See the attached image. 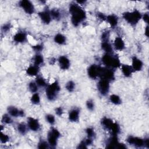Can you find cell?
<instances>
[{
    "instance_id": "f6af8a7d",
    "label": "cell",
    "mask_w": 149,
    "mask_h": 149,
    "mask_svg": "<svg viewBox=\"0 0 149 149\" xmlns=\"http://www.w3.org/2000/svg\"><path fill=\"white\" fill-rule=\"evenodd\" d=\"M141 19H143V20L146 24H148V19H149L148 13H144L143 15H142Z\"/></svg>"
},
{
    "instance_id": "7dc6e473",
    "label": "cell",
    "mask_w": 149,
    "mask_h": 149,
    "mask_svg": "<svg viewBox=\"0 0 149 149\" xmlns=\"http://www.w3.org/2000/svg\"><path fill=\"white\" fill-rule=\"evenodd\" d=\"M77 148H87V146H86L84 141H82L80 142V143L79 144V146Z\"/></svg>"
},
{
    "instance_id": "7a4b0ae2",
    "label": "cell",
    "mask_w": 149,
    "mask_h": 149,
    "mask_svg": "<svg viewBox=\"0 0 149 149\" xmlns=\"http://www.w3.org/2000/svg\"><path fill=\"white\" fill-rule=\"evenodd\" d=\"M102 63L105 67L116 69L120 67L122 65L119 58L116 55H113L112 54H105L101 58Z\"/></svg>"
},
{
    "instance_id": "ba28073f",
    "label": "cell",
    "mask_w": 149,
    "mask_h": 149,
    "mask_svg": "<svg viewBox=\"0 0 149 149\" xmlns=\"http://www.w3.org/2000/svg\"><path fill=\"white\" fill-rule=\"evenodd\" d=\"M100 77L107 79L110 81L115 78L114 71L111 68L101 66Z\"/></svg>"
},
{
    "instance_id": "d6a6232c",
    "label": "cell",
    "mask_w": 149,
    "mask_h": 149,
    "mask_svg": "<svg viewBox=\"0 0 149 149\" xmlns=\"http://www.w3.org/2000/svg\"><path fill=\"white\" fill-rule=\"evenodd\" d=\"M28 88H29V90H30V91L32 93H37L38 90V85L36 84V81H30L29 83Z\"/></svg>"
},
{
    "instance_id": "ffe728a7",
    "label": "cell",
    "mask_w": 149,
    "mask_h": 149,
    "mask_svg": "<svg viewBox=\"0 0 149 149\" xmlns=\"http://www.w3.org/2000/svg\"><path fill=\"white\" fill-rule=\"evenodd\" d=\"M106 20L112 28H114L117 26L118 23V17L116 15L114 14H111L107 16Z\"/></svg>"
},
{
    "instance_id": "c3c4849f",
    "label": "cell",
    "mask_w": 149,
    "mask_h": 149,
    "mask_svg": "<svg viewBox=\"0 0 149 149\" xmlns=\"http://www.w3.org/2000/svg\"><path fill=\"white\" fill-rule=\"evenodd\" d=\"M144 35L148 37V26H147L145 28V30H144Z\"/></svg>"
},
{
    "instance_id": "d6986e66",
    "label": "cell",
    "mask_w": 149,
    "mask_h": 149,
    "mask_svg": "<svg viewBox=\"0 0 149 149\" xmlns=\"http://www.w3.org/2000/svg\"><path fill=\"white\" fill-rule=\"evenodd\" d=\"M13 40L17 43H22L26 41L27 40V34L22 31L17 32L13 36Z\"/></svg>"
},
{
    "instance_id": "3957f363",
    "label": "cell",
    "mask_w": 149,
    "mask_h": 149,
    "mask_svg": "<svg viewBox=\"0 0 149 149\" xmlns=\"http://www.w3.org/2000/svg\"><path fill=\"white\" fill-rule=\"evenodd\" d=\"M124 20L132 26L136 25L141 19L142 14L137 9H134L131 12H125L122 14Z\"/></svg>"
},
{
    "instance_id": "603a6c76",
    "label": "cell",
    "mask_w": 149,
    "mask_h": 149,
    "mask_svg": "<svg viewBox=\"0 0 149 149\" xmlns=\"http://www.w3.org/2000/svg\"><path fill=\"white\" fill-rule=\"evenodd\" d=\"M101 48L106 54H112L113 47L109 41H104L101 42Z\"/></svg>"
},
{
    "instance_id": "9a60e30c",
    "label": "cell",
    "mask_w": 149,
    "mask_h": 149,
    "mask_svg": "<svg viewBox=\"0 0 149 149\" xmlns=\"http://www.w3.org/2000/svg\"><path fill=\"white\" fill-rule=\"evenodd\" d=\"M131 66L134 72H139L142 70L143 68V62L140 59H139L137 56H134L132 59Z\"/></svg>"
},
{
    "instance_id": "d4e9b609",
    "label": "cell",
    "mask_w": 149,
    "mask_h": 149,
    "mask_svg": "<svg viewBox=\"0 0 149 149\" xmlns=\"http://www.w3.org/2000/svg\"><path fill=\"white\" fill-rule=\"evenodd\" d=\"M54 41L59 44V45H63V44H65L66 41V37L61 34V33H58L56 34L55 36H54Z\"/></svg>"
},
{
    "instance_id": "44dd1931",
    "label": "cell",
    "mask_w": 149,
    "mask_h": 149,
    "mask_svg": "<svg viewBox=\"0 0 149 149\" xmlns=\"http://www.w3.org/2000/svg\"><path fill=\"white\" fill-rule=\"evenodd\" d=\"M39 66L35 65H32L29 66L26 70V74L30 76H36L38 75L39 72Z\"/></svg>"
},
{
    "instance_id": "83f0119b",
    "label": "cell",
    "mask_w": 149,
    "mask_h": 149,
    "mask_svg": "<svg viewBox=\"0 0 149 149\" xmlns=\"http://www.w3.org/2000/svg\"><path fill=\"white\" fill-rule=\"evenodd\" d=\"M35 81L38 87H46L48 85L47 83L46 80L41 76L37 75V76L36 78Z\"/></svg>"
},
{
    "instance_id": "4fadbf2b",
    "label": "cell",
    "mask_w": 149,
    "mask_h": 149,
    "mask_svg": "<svg viewBox=\"0 0 149 149\" xmlns=\"http://www.w3.org/2000/svg\"><path fill=\"white\" fill-rule=\"evenodd\" d=\"M58 62L60 68L62 70H67L70 66V61L69 59L65 55L60 56L58 59Z\"/></svg>"
},
{
    "instance_id": "f546056e",
    "label": "cell",
    "mask_w": 149,
    "mask_h": 149,
    "mask_svg": "<svg viewBox=\"0 0 149 149\" xmlns=\"http://www.w3.org/2000/svg\"><path fill=\"white\" fill-rule=\"evenodd\" d=\"M120 126L116 122H113L109 131L111 132L112 136H118L120 132Z\"/></svg>"
},
{
    "instance_id": "7c38bea8",
    "label": "cell",
    "mask_w": 149,
    "mask_h": 149,
    "mask_svg": "<svg viewBox=\"0 0 149 149\" xmlns=\"http://www.w3.org/2000/svg\"><path fill=\"white\" fill-rule=\"evenodd\" d=\"M8 113H9L12 117H23L25 113L23 110L19 109L15 106H9L7 108Z\"/></svg>"
},
{
    "instance_id": "74e56055",
    "label": "cell",
    "mask_w": 149,
    "mask_h": 149,
    "mask_svg": "<svg viewBox=\"0 0 149 149\" xmlns=\"http://www.w3.org/2000/svg\"><path fill=\"white\" fill-rule=\"evenodd\" d=\"M0 140L1 143L3 144H5L7 142L9 141V137L8 136V135L3 133V132H1V136H0Z\"/></svg>"
},
{
    "instance_id": "52a82bcc",
    "label": "cell",
    "mask_w": 149,
    "mask_h": 149,
    "mask_svg": "<svg viewBox=\"0 0 149 149\" xmlns=\"http://www.w3.org/2000/svg\"><path fill=\"white\" fill-rule=\"evenodd\" d=\"M19 6L29 15L34 13L35 8L33 3L29 0H22L19 2Z\"/></svg>"
},
{
    "instance_id": "4dcf8cb0",
    "label": "cell",
    "mask_w": 149,
    "mask_h": 149,
    "mask_svg": "<svg viewBox=\"0 0 149 149\" xmlns=\"http://www.w3.org/2000/svg\"><path fill=\"white\" fill-rule=\"evenodd\" d=\"M31 102L32 104H34V105H38L40 104L41 99H40V96L39 95V94L37 92L35 93H33L32 96L30 98Z\"/></svg>"
},
{
    "instance_id": "484cf974",
    "label": "cell",
    "mask_w": 149,
    "mask_h": 149,
    "mask_svg": "<svg viewBox=\"0 0 149 149\" xmlns=\"http://www.w3.org/2000/svg\"><path fill=\"white\" fill-rule=\"evenodd\" d=\"M44 59L43 56L39 53L36 54L33 58L34 65H35L37 66L40 67V65H42L44 63Z\"/></svg>"
},
{
    "instance_id": "9c48e42d",
    "label": "cell",
    "mask_w": 149,
    "mask_h": 149,
    "mask_svg": "<svg viewBox=\"0 0 149 149\" xmlns=\"http://www.w3.org/2000/svg\"><path fill=\"white\" fill-rule=\"evenodd\" d=\"M101 68V66L96 64L90 65L87 69V74L89 77L92 79H96L100 77Z\"/></svg>"
},
{
    "instance_id": "5b68a950",
    "label": "cell",
    "mask_w": 149,
    "mask_h": 149,
    "mask_svg": "<svg viewBox=\"0 0 149 149\" xmlns=\"http://www.w3.org/2000/svg\"><path fill=\"white\" fill-rule=\"evenodd\" d=\"M61 136V133L55 127H51L47 134V141L49 145L52 147L57 145L58 139Z\"/></svg>"
},
{
    "instance_id": "6da1fadb",
    "label": "cell",
    "mask_w": 149,
    "mask_h": 149,
    "mask_svg": "<svg viewBox=\"0 0 149 149\" xmlns=\"http://www.w3.org/2000/svg\"><path fill=\"white\" fill-rule=\"evenodd\" d=\"M69 10L71 16V22L75 27L78 26L86 18L85 10L76 2L70 4Z\"/></svg>"
},
{
    "instance_id": "ac0fdd59",
    "label": "cell",
    "mask_w": 149,
    "mask_h": 149,
    "mask_svg": "<svg viewBox=\"0 0 149 149\" xmlns=\"http://www.w3.org/2000/svg\"><path fill=\"white\" fill-rule=\"evenodd\" d=\"M120 69L123 75L126 77H129L132 76L134 70L131 65L127 64H122L120 65Z\"/></svg>"
},
{
    "instance_id": "b9f144b4",
    "label": "cell",
    "mask_w": 149,
    "mask_h": 149,
    "mask_svg": "<svg viewBox=\"0 0 149 149\" xmlns=\"http://www.w3.org/2000/svg\"><path fill=\"white\" fill-rule=\"evenodd\" d=\"M55 113L57 116H61L63 113V109L61 107H58L55 108Z\"/></svg>"
},
{
    "instance_id": "30bf717a",
    "label": "cell",
    "mask_w": 149,
    "mask_h": 149,
    "mask_svg": "<svg viewBox=\"0 0 149 149\" xmlns=\"http://www.w3.org/2000/svg\"><path fill=\"white\" fill-rule=\"evenodd\" d=\"M126 141L130 145H133L136 147H142L144 146V139L138 137H134L133 136H129L127 139Z\"/></svg>"
},
{
    "instance_id": "e575fe53",
    "label": "cell",
    "mask_w": 149,
    "mask_h": 149,
    "mask_svg": "<svg viewBox=\"0 0 149 149\" xmlns=\"http://www.w3.org/2000/svg\"><path fill=\"white\" fill-rule=\"evenodd\" d=\"M75 87H76L75 83L74 81H72V80H70V81H68L66 83V85H65V88L69 92L73 91L75 89Z\"/></svg>"
},
{
    "instance_id": "ee69618b",
    "label": "cell",
    "mask_w": 149,
    "mask_h": 149,
    "mask_svg": "<svg viewBox=\"0 0 149 149\" xmlns=\"http://www.w3.org/2000/svg\"><path fill=\"white\" fill-rule=\"evenodd\" d=\"M11 27L10 24V23H7V24H3V26L2 27V30L3 32H7L10 29Z\"/></svg>"
},
{
    "instance_id": "277c9868",
    "label": "cell",
    "mask_w": 149,
    "mask_h": 149,
    "mask_svg": "<svg viewBox=\"0 0 149 149\" xmlns=\"http://www.w3.org/2000/svg\"><path fill=\"white\" fill-rule=\"evenodd\" d=\"M60 90L61 87L57 81L48 84L45 88V94L47 99L51 101H54L57 98Z\"/></svg>"
},
{
    "instance_id": "7bdbcfd3",
    "label": "cell",
    "mask_w": 149,
    "mask_h": 149,
    "mask_svg": "<svg viewBox=\"0 0 149 149\" xmlns=\"http://www.w3.org/2000/svg\"><path fill=\"white\" fill-rule=\"evenodd\" d=\"M33 49L36 51V52H40L43 49V47L42 45H40V44H37L36 45H34L32 47Z\"/></svg>"
},
{
    "instance_id": "5bb4252c",
    "label": "cell",
    "mask_w": 149,
    "mask_h": 149,
    "mask_svg": "<svg viewBox=\"0 0 149 149\" xmlns=\"http://www.w3.org/2000/svg\"><path fill=\"white\" fill-rule=\"evenodd\" d=\"M38 15L41 21L45 24H49L52 20V17L50 14V11L48 10H44L38 12Z\"/></svg>"
},
{
    "instance_id": "8fae6325",
    "label": "cell",
    "mask_w": 149,
    "mask_h": 149,
    "mask_svg": "<svg viewBox=\"0 0 149 149\" xmlns=\"http://www.w3.org/2000/svg\"><path fill=\"white\" fill-rule=\"evenodd\" d=\"M27 125L28 128L33 132H37L40 129V125L38 119L33 117L27 118Z\"/></svg>"
},
{
    "instance_id": "f35d334b",
    "label": "cell",
    "mask_w": 149,
    "mask_h": 149,
    "mask_svg": "<svg viewBox=\"0 0 149 149\" xmlns=\"http://www.w3.org/2000/svg\"><path fill=\"white\" fill-rule=\"evenodd\" d=\"M94 102L93 100H88L86 102V107L89 111H93L94 109Z\"/></svg>"
},
{
    "instance_id": "cb8c5ba5",
    "label": "cell",
    "mask_w": 149,
    "mask_h": 149,
    "mask_svg": "<svg viewBox=\"0 0 149 149\" xmlns=\"http://www.w3.org/2000/svg\"><path fill=\"white\" fill-rule=\"evenodd\" d=\"M113 122L112 119L107 117H104L101 120V125L105 129L108 130H110Z\"/></svg>"
},
{
    "instance_id": "ab89813d",
    "label": "cell",
    "mask_w": 149,
    "mask_h": 149,
    "mask_svg": "<svg viewBox=\"0 0 149 149\" xmlns=\"http://www.w3.org/2000/svg\"><path fill=\"white\" fill-rule=\"evenodd\" d=\"M49 144L48 141H44V140H41L40 141L38 144V148L42 149V148H47L49 147Z\"/></svg>"
},
{
    "instance_id": "f1b7e54d",
    "label": "cell",
    "mask_w": 149,
    "mask_h": 149,
    "mask_svg": "<svg viewBox=\"0 0 149 149\" xmlns=\"http://www.w3.org/2000/svg\"><path fill=\"white\" fill-rule=\"evenodd\" d=\"M28 126L27 125H26L24 123H20L18 124L17 127V129L19 132V133L22 135H24L27 130H28Z\"/></svg>"
},
{
    "instance_id": "2e32d148",
    "label": "cell",
    "mask_w": 149,
    "mask_h": 149,
    "mask_svg": "<svg viewBox=\"0 0 149 149\" xmlns=\"http://www.w3.org/2000/svg\"><path fill=\"white\" fill-rule=\"evenodd\" d=\"M113 47L115 50L121 51L125 48V43L120 37H116L113 41Z\"/></svg>"
},
{
    "instance_id": "1f68e13d",
    "label": "cell",
    "mask_w": 149,
    "mask_h": 149,
    "mask_svg": "<svg viewBox=\"0 0 149 149\" xmlns=\"http://www.w3.org/2000/svg\"><path fill=\"white\" fill-rule=\"evenodd\" d=\"M49 11H50V14L52 19L58 20L61 17V13L58 9H52Z\"/></svg>"
},
{
    "instance_id": "60d3db41",
    "label": "cell",
    "mask_w": 149,
    "mask_h": 149,
    "mask_svg": "<svg viewBox=\"0 0 149 149\" xmlns=\"http://www.w3.org/2000/svg\"><path fill=\"white\" fill-rule=\"evenodd\" d=\"M109 37V32L108 31H106L102 33V36H101L102 41H108Z\"/></svg>"
},
{
    "instance_id": "bcb514c9",
    "label": "cell",
    "mask_w": 149,
    "mask_h": 149,
    "mask_svg": "<svg viewBox=\"0 0 149 149\" xmlns=\"http://www.w3.org/2000/svg\"><path fill=\"white\" fill-rule=\"evenodd\" d=\"M97 17L98 18L101 20H106V17H107V16L105 15L104 13H100V12H98L97 13Z\"/></svg>"
},
{
    "instance_id": "e0dca14e",
    "label": "cell",
    "mask_w": 149,
    "mask_h": 149,
    "mask_svg": "<svg viewBox=\"0 0 149 149\" xmlns=\"http://www.w3.org/2000/svg\"><path fill=\"white\" fill-rule=\"evenodd\" d=\"M80 110L78 108H73L70 110L68 114V119L70 122H76L79 121Z\"/></svg>"
},
{
    "instance_id": "8992f818",
    "label": "cell",
    "mask_w": 149,
    "mask_h": 149,
    "mask_svg": "<svg viewBox=\"0 0 149 149\" xmlns=\"http://www.w3.org/2000/svg\"><path fill=\"white\" fill-rule=\"evenodd\" d=\"M109 82V80L102 78H100L99 80L97 83V88L98 92L102 95L105 96L108 93L110 87Z\"/></svg>"
},
{
    "instance_id": "d590c367",
    "label": "cell",
    "mask_w": 149,
    "mask_h": 149,
    "mask_svg": "<svg viewBox=\"0 0 149 149\" xmlns=\"http://www.w3.org/2000/svg\"><path fill=\"white\" fill-rule=\"evenodd\" d=\"M45 120L48 123L51 125H54L55 123V118L52 114H47L45 115Z\"/></svg>"
},
{
    "instance_id": "836d02e7",
    "label": "cell",
    "mask_w": 149,
    "mask_h": 149,
    "mask_svg": "<svg viewBox=\"0 0 149 149\" xmlns=\"http://www.w3.org/2000/svg\"><path fill=\"white\" fill-rule=\"evenodd\" d=\"M1 121L4 124H10L13 122L12 116L9 113H5L3 115Z\"/></svg>"
},
{
    "instance_id": "4316f807",
    "label": "cell",
    "mask_w": 149,
    "mask_h": 149,
    "mask_svg": "<svg viewBox=\"0 0 149 149\" xmlns=\"http://www.w3.org/2000/svg\"><path fill=\"white\" fill-rule=\"evenodd\" d=\"M109 100L111 103H112L114 105H116L120 104L122 102L120 97L118 95L115 94H111L109 96Z\"/></svg>"
},
{
    "instance_id": "8d00e7d4",
    "label": "cell",
    "mask_w": 149,
    "mask_h": 149,
    "mask_svg": "<svg viewBox=\"0 0 149 149\" xmlns=\"http://www.w3.org/2000/svg\"><path fill=\"white\" fill-rule=\"evenodd\" d=\"M86 134L87 136V137H88V138H91V139H93L95 136L94 130L92 127H87L86 129Z\"/></svg>"
},
{
    "instance_id": "7402d4cb",
    "label": "cell",
    "mask_w": 149,
    "mask_h": 149,
    "mask_svg": "<svg viewBox=\"0 0 149 149\" xmlns=\"http://www.w3.org/2000/svg\"><path fill=\"white\" fill-rule=\"evenodd\" d=\"M117 136H112L108 141L107 144V148H118L119 144Z\"/></svg>"
}]
</instances>
